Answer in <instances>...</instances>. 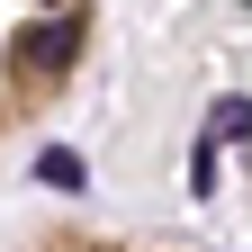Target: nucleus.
I'll return each mask as SVG.
<instances>
[{"label":"nucleus","mask_w":252,"mask_h":252,"mask_svg":"<svg viewBox=\"0 0 252 252\" xmlns=\"http://www.w3.org/2000/svg\"><path fill=\"white\" fill-rule=\"evenodd\" d=\"M81 45V18H45V27H27L18 36V72H63Z\"/></svg>","instance_id":"obj_1"},{"label":"nucleus","mask_w":252,"mask_h":252,"mask_svg":"<svg viewBox=\"0 0 252 252\" xmlns=\"http://www.w3.org/2000/svg\"><path fill=\"white\" fill-rule=\"evenodd\" d=\"M225 135H252V99H225L207 117V144H225Z\"/></svg>","instance_id":"obj_2"},{"label":"nucleus","mask_w":252,"mask_h":252,"mask_svg":"<svg viewBox=\"0 0 252 252\" xmlns=\"http://www.w3.org/2000/svg\"><path fill=\"white\" fill-rule=\"evenodd\" d=\"M36 171H45V180H54V189H81V180H90V171H81V153H63V144H54V153H45V162H36Z\"/></svg>","instance_id":"obj_3"}]
</instances>
